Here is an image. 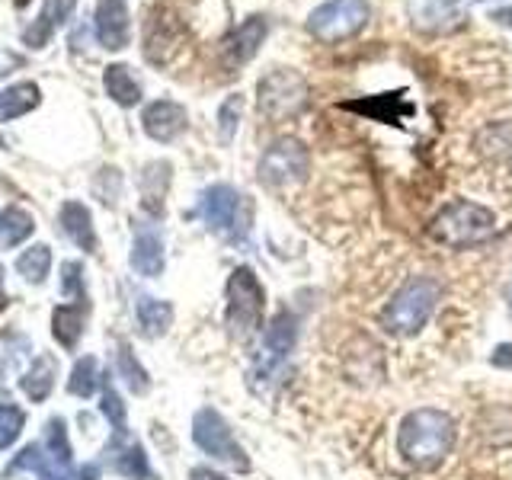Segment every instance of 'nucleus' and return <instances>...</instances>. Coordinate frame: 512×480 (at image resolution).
<instances>
[{"label": "nucleus", "mask_w": 512, "mask_h": 480, "mask_svg": "<svg viewBox=\"0 0 512 480\" xmlns=\"http://www.w3.org/2000/svg\"><path fill=\"white\" fill-rule=\"evenodd\" d=\"M458 439L455 420L445 410L420 407L404 416L397 429V455L416 471H436L452 455Z\"/></svg>", "instance_id": "nucleus-1"}, {"label": "nucleus", "mask_w": 512, "mask_h": 480, "mask_svg": "<svg viewBox=\"0 0 512 480\" xmlns=\"http://www.w3.org/2000/svg\"><path fill=\"white\" fill-rule=\"evenodd\" d=\"M442 298V285L432 276H410L391 295L388 308L381 311V327L391 336H416L429 317L436 314V304Z\"/></svg>", "instance_id": "nucleus-2"}, {"label": "nucleus", "mask_w": 512, "mask_h": 480, "mask_svg": "<svg viewBox=\"0 0 512 480\" xmlns=\"http://www.w3.org/2000/svg\"><path fill=\"white\" fill-rule=\"evenodd\" d=\"M493 231H496V215L487 205H477L468 199L448 202L429 224L432 240L452 250H468L484 244L487 237H493Z\"/></svg>", "instance_id": "nucleus-3"}, {"label": "nucleus", "mask_w": 512, "mask_h": 480, "mask_svg": "<svg viewBox=\"0 0 512 480\" xmlns=\"http://www.w3.org/2000/svg\"><path fill=\"white\" fill-rule=\"evenodd\" d=\"M256 103L269 122L295 119L298 112L308 106V80L292 68L269 71L260 84H256Z\"/></svg>", "instance_id": "nucleus-4"}, {"label": "nucleus", "mask_w": 512, "mask_h": 480, "mask_svg": "<svg viewBox=\"0 0 512 480\" xmlns=\"http://www.w3.org/2000/svg\"><path fill=\"white\" fill-rule=\"evenodd\" d=\"M372 20V7L368 0H327V4L314 7L308 16V32L324 45L346 42L368 26Z\"/></svg>", "instance_id": "nucleus-5"}, {"label": "nucleus", "mask_w": 512, "mask_h": 480, "mask_svg": "<svg viewBox=\"0 0 512 480\" xmlns=\"http://www.w3.org/2000/svg\"><path fill=\"white\" fill-rule=\"evenodd\" d=\"M266 311V288L250 266H237L228 279V327L237 336L260 330Z\"/></svg>", "instance_id": "nucleus-6"}, {"label": "nucleus", "mask_w": 512, "mask_h": 480, "mask_svg": "<svg viewBox=\"0 0 512 480\" xmlns=\"http://www.w3.org/2000/svg\"><path fill=\"white\" fill-rule=\"evenodd\" d=\"M192 442H196L208 458L228 464V468H234L240 474L250 471V458L244 452V445L234 439L231 426L224 423V416L218 410L205 407L196 413V420H192Z\"/></svg>", "instance_id": "nucleus-7"}, {"label": "nucleus", "mask_w": 512, "mask_h": 480, "mask_svg": "<svg viewBox=\"0 0 512 480\" xmlns=\"http://www.w3.org/2000/svg\"><path fill=\"white\" fill-rule=\"evenodd\" d=\"M311 154L298 138H279L272 141L260 157V180L269 189H288L308 180Z\"/></svg>", "instance_id": "nucleus-8"}, {"label": "nucleus", "mask_w": 512, "mask_h": 480, "mask_svg": "<svg viewBox=\"0 0 512 480\" xmlns=\"http://www.w3.org/2000/svg\"><path fill=\"white\" fill-rule=\"evenodd\" d=\"M199 215L205 218V224L218 234H228L237 237L250 228V212H247V202L244 196L228 186V183H218V186H208L199 199Z\"/></svg>", "instance_id": "nucleus-9"}, {"label": "nucleus", "mask_w": 512, "mask_h": 480, "mask_svg": "<svg viewBox=\"0 0 512 480\" xmlns=\"http://www.w3.org/2000/svg\"><path fill=\"white\" fill-rule=\"evenodd\" d=\"M295 336H298V320H295V314L279 311L276 317H272V324L266 327V333H263L260 365H256V372H260L263 378H269L272 372H276V368L285 362L288 352H292Z\"/></svg>", "instance_id": "nucleus-10"}, {"label": "nucleus", "mask_w": 512, "mask_h": 480, "mask_svg": "<svg viewBox=\"0 0 512 480\" xmlns=\"http://www.w3.org/2000/svg\"><path fill=\"white\" fill-rule=\"evenodd\" d=\"M266 20L263 16H250L237 29H231L228 36L221 39V61L228 68H244L247 61H253V55L260 52V45L266 39Z\"/></svg>", "instance_id": "nucleus-11"}, {"label": "nucleus", "mask_w": 512, "mask_h": 480, "mask_svg": "<svg viewBox=\"0 0 512 480\" xmlns=\"http://www.w3.org/2000/svg\"><path fill=\"white\" fill-rule=\"evenodd\" d=\"M106 461L112 464V471L128 480H154L148 455H144V448L125 429L112 432V439L106 445Z\"/></svg>", "instance_id": "nucleus-12"}, {"label": "nucleus", "mask_w": 512, "mask_h": 480, "mask_svg": "<svg viewBox=\"0 0 512 480\" xmlns=\"http://www.w3.org/2000/svg\"><path fill=\"white\" fill-rule=\"evenodd\" d=\"M410 23L423 32H452L464 23L461 0H410Z\"/></svg>", "instance_id": "nucleus-13"}, {"label": "nucleus", "mask_w": 512, "mask_h": 480, "mask_svg": "<svg viewBox=\"0 0 512 480\" xmlns=\"http://www.w3.org/2000/svg\"><path fill=\"white\" fill-rule=\"evenodd\" d=\"M132 23H128V4L125 0H100L96 4V39L109 52H119L128 45Z\"/></svg>", "instance_id": "nucleus-14"}, {"label": "nucleus", "mask_w": 512, "mask_h": 480, "mask_svg": "<svg viewBox=\"0 0 512 480\" xmlns=\"http://www.w3.org/2000/svg\"><path fill=\"white\" fill-rule=\"evenodd\" d=\"M141 125H144V132H148V138L173 141V138H180L186 132V109L180 103H173V100H157V103H151L148 109H144Z\"/></svg>", "instance_id": "nucleus-15"}, {"label": "nucleus", "mask_w": 512, "mask_h": 480, "mask_svg": "<svg viewBox=\"0 0 512 480\" xmlns=\"http://www.w3.org/2000/svg\"><path fill=\"white\" fill-rule=\"evenodd\" d=\"M132 269L144 279H154L164 272V240L154 228H138L132 244Z\"/></svg>", "instance_id": "nucleus-16"}, {"label": "nucleus", "mask_w": 512, "mask_h": 480, "mask_svg": "<svg viewBox=\"0 0 512 480\" xmlns=\"http://www.w3.org/2000/svg\"><path fill=\"white\" fill-rule=\"evenodd\" d=\"M77 0H45V7L39 13V20H32L23 32V42L32 45V48H42L48 39H52V32L68 20V16L74 13Z\"/></svg>", "instance_id": "nucleus-17"}, {"label": "nucleus", "mask_w": 512, "mask_h": 480, "mask_svg": "<svg viewBox=\"0 0 512 480\" xmlns=\"http://www.w3.org/2000/svg\"><path fill=\"white\" fill-rule=\"evenodd\" d=\"M61 228H64V234H68L80 250H87V253L96 250L93 218H90L84 202H64L61 205Z\"/></svg>", "instance_id": "nucleus-18"}, {"label": "nucleus", "mask_w": 512, "mask_h": 480, "mask_svg": "<svg viewBox=\"0 0 512 480\" xmlns=\"http://www.w3.org/2000/svg\"><path fill=\"white\" fill-rule=\"evenodd\" d=\"M87 308L84 304H58L52 314V333L64 349H77L80 336H84Z\"/></svg>", "instance_id": "nucleus-19"}, {"label": "nucleus", "mask_w": 512, "mask_h": 480, "mask_svg": "<svg viewBox=\"0 0 512 480\" xmlns=\"http://www.w3.org/2000/svg\"><path fill=\"white\" fill-rule=\"evenodd\" d=\"M135 314H138V327H141L144 336H148V340L164 336L170 330V324H173V308H170V304L160 301V298H151V295L138 298Z\"/></svg>", "instance_id": "nucleus-20"}, {"label": "nucleus", "mask_w": 512, "mask_h": 480, "mask_svg": "<svg viewBox=\"0 0 512 480\" xmlns=\"http://www.w3.org/2000/svg\"><path fill=\"white\" fill-rule=\"evenodd\" d=\"M346 109L365 112V116L381 119V122H400V119L410 116V112H413V106L404 100V90H397V93H381V96H375V100L346 103Z\"/></svg>", "instance_id": "nucleus-21"}, {"label": "nucleus", "mask_w": 512, "mask_h": 480, "mask_svg": "<svg viewBox=\"0 0 512 480\" xmlns=\"http://www.w3.org/2000/svg\"><path fill=\"white\" fill-rule=\"evenodd\" d=\"M55 375H58V362L52 356H39L36 362H32L29 372L20 378V388L32 404H42V400L55 388Z\"/></svg>", "instance_id": "nucleus-22"}, {"label": "nucleus", "mask_w": 512, "mask_h": 480, "mask_svg": "<svg viewBox=\"0 0 512 480\" xmlns=\"http://www.w3.org/2000/svg\"><path fill=\"white\" fill-rule=\"evenodd\" d=\"M45 455H48V471H58V468H71V439H68V426H64L61 416H55V420H48L45 426Z\"/></svg>", "instance_id": "nucleus-23"}, {"label": "nucleus", "mask_w": 512, "mask_h": 480, "mask_svg": "<svg viewBox=\"0 0 512 480\" xmlns=\"http://www.w3.org/2000/svg\"><path fill=\"white\" fill-rule=\"evenodd\" d=\"M103 80H106V93L119 106H138L141 103V84L135 80L132 68H125V64H109Z\"/></svg>", "instance_id": "nucleus-24"}, {"label": "nucleus", "mask_w": 512, "mask_h": 480, "mask_svg": "<svg viewBox=\"0 0 512 480\" xmlns=\"http://www.w3.org/2000/svg\"><path fill=\"white\" fill-rule=\"evenodd\" d=\"M36 106H39V87L36 84H13L0 93V122L20 119Z\"/></svg>", "instance_id": "nucleus-25"}, {"label": "nucleus", "mask_w": 512, "mask_h": 480, "mask_svg": "<svg viewBox=\"0 0 512 480\" xmlns=\"http://www.w3.org/2000/svg\"><path fill=\"white\" fill-rule=\"evenodd\" d=\"M32 231H36L32 215L23 212L20 205H10L0 212V247H20Z\"/></svg>", "instance_id": "nucleus-26"}, {"label": "nucleus", "mask_w": 512, "mask_h": 480, "mask_svg": "<svg viewBox=\"0 0 512 480\" xmlns=\"http://www.w3.org/2000/svg\"><path fill=\"white\" fill-rule=\"evenodd\" d=\"M103 378L106 375H100V362H96L93 356H84V359H77V365H74L68 391L77 394V397H90V394H96L103 388Z\"/></svg>", "instance_id": "nucleus-27"}, {"label": "nucleus", "mask_w": 512, "mask_h": 480, "mask_svg": "<svg viewBox=\"0 0 512 480\" xmlns=\"http://www.w3.org/2000/svg\"><path fill=\"white\" fill-rule=\"evenodd\" d=\"M16 269H20V272H23V279L32 282V285L45 282L48 269H52V250H48L45 244L29 247V250L20 256V260H16Z\"/></svg>", "instance_id": "nucleus-28"}, {"label": "nucleus", "mask_w": 512, "mask_h": 480, "mask_svg": "<svg viewBox=\"0 0 512 480\" xmlns=\"http://www.w3.org/2000/svg\"><path fill=\"white\" fill-rule=\"evenodd\" d=\"M119 375L125 378V384L132 388L135 394H144L151 388V378H148V372L141 368V362L135 359V352L128 349V346H119Z\"/></svg>", "instance_id": "nucleus-29"}, {"label": "nucleus", "mask_w": 512, "mask_h": 480, "mask_svg": "<svg viewBox=\"0 0 512 480\" xmlns=\"http://www.w3.org/2000/svg\"><path fill=\"white\" fill-rule=\"evenodd\" d=\"M26 423V413L13 404H0V448H10L16 439H20Z\"/></svg>", "instance_id": "nucleus-30"}, {"label": "nucleus", "mask_w": 512, "mask_h": 480, "mask_svg": "<svg viewBox=\"0 0 512 480\" xmlns=\"http://www.w3.org/2000/svg\"><path fill=\"white\" fill-rule=\"evenodd\" d=\"M240 112H244V100L240 96H228L218 112V132H221V141H231L237 125H240Z\"/></svg>", "instance_id": "nucleus-31"}, {"label": "nucleus", "mask_w": 512, "mask_h": 480, "mask_svg": "<svg viewBox=\"0 0 512 480\" xmlns=\"http://www.w3.org/2000/svg\"><path fill=\"white\" fill-rule=\"evenodd\" d=\"M61 288H64V295L68 298H74V304H84L87 301V292H84V266L80 263H64L61 266Z\"/></svg>", "instance_id": "nucleus-32"}, {"label": "nucleus", "mask_w": 512, "mask_h": 480, "mask_svg": "<svg viewBox=\"0 0 512 480\" xmlns=\"http://www.w3.org/2000/svg\"><path fill=\"white\" fill-rule=\"evenodd\" d=\"M100 410L103 416L112 423V429H125V404L122 397L116 394V388H112L109 381H103V397H100Z\"/></svg>", "instance_id": "nucleus-33"}, {"label": "nucleus", "mask_w": 512, "mask_h": 480, "mask_svg": "<svg viewBox=\"0 0 512 480\" xmlns=\"http://www.w3.org/2000/svg\"><path fill=\"white\" fill-rule=\"evenodd\" d=\"M100 477V468L96 464H80V468H58V471H48L42 474V480H96Z\"/></svg>", "instance_id": "nucleus-34"}, {"label": "nucleus", "mask_w": 512, "mask_h": 480, "mask_svg": "<svg viewBox=\"0 0 512 480\" xmlns=\"http://www.w3.org/2000/svg\"><path fill=\"white\" fill-rule=\"evenodd\" d=\"M490 362L496 365V368H512V343H500L493 349V356H490Z\"/></svg>", "instance_id": "nucleus-35"}, {"label": "nucleus", "mask_w": 512, "mask_h": 480, "mask_svg": "<svg viewBox=\"0 0 512 480\" xmlns=\"http://www.w3.org/2000/svg\"><path fill=\"white\" fill-rule=\"evenodd\" d=\"M189 480H231V477H224V474H218L212 468H192Z\"/></svg>", "instance_id": "nucleus-36"}, {"label": "nucleus", "mask_w": 512, "mask_h": 480, "mask_svg": "<svg viewBox=\"0 0 512 480\" xmlns=\"http://www.w3.org/2000/svg\"><path fill=\"white\" fill-rule=\"evenodd\" d=\"M493 23H500V26H506V29H512V7H503V10H493V16H490Z\"/></svg>", "instance_id": "nucleus-37"}, {"label": "nucleus", "mask_w": 512, "mask_h": 480, "mask_svg": "<svg viewBox=\"0 0 512 480\" xmlns=\"http://www.w3.org/2000/svg\"><path fill=\"white\" fill-rule=\"evenodd\" d=\"M7 304V295H4V266H0V308Z\"/></svg>", "instance_id": "nucleus-38"}, {"label": "nucleus", "mask_w": 512, "mask_h": 480, "mask_svg": "<svg viewBox=\"0 0 512 480\" xmlns=\"http://www.w3.org/2000/svg\"><path fill=\"white\" fill-rule=\"evenodd\" d=\"M29 4V0H16V7H26Z\"/></svg>", "instance_id": "nucleus-39"}, {"label": "nucleus", "mask_w": 512, "mask_h": 480, "mask_svg": "<svg viewBox=\"0 0 512 480\" xmlns=\"http://www.w3.org/2000/svg\"><path fill=\"white\" fill-rule=\"evenodd\" d=\"M509 180H512V160H509Z\"/></svg>", "instance_id": "nucleus-40"}, {"label": "nucleus", "mask_w": 512, "mask_h": 480, "mask_svg": "<svg viewBox=\"0 0 512 480\" xmlns=\"http://www.w3.org/2000/svg\"><path fill=\"white\" fill-rule=\"evenodd\" d=\"M480 4H484V0H480Z\"/></svg>", "instance_id": "nucleus-41"}]
</instances>
